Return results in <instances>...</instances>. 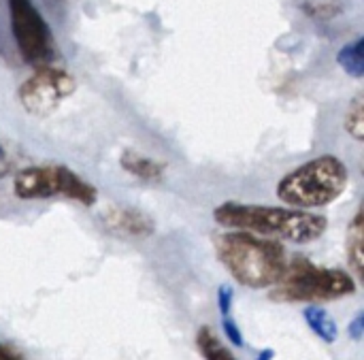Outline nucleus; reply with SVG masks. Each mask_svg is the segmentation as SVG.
<instances>
[{
  "label": "nucleus",
  "instance_id": "1",
  "mask_svg": "<svg viewBox=\"0 0 364 360\" xmlns=\"http://www.w3.org/2000/svg\"><path fill=\"white\" fill-rule=\"evenodd\" d=\"M213 220L228 231H243L258 237L307 245L318 241L326 228V216L273 205L226 201L213 209Z\"/></svg>",
  "mask_w": 364,
  "mask_h": 360
},
{
  "label": "nucleus",
  "instance_id": "2",
  "mask_svg": "<svg viewBox=\"0 0 364 360\" xmlns=\"http://www.w3.org/2000/svg\"><path fill=\"white\" fill-rule=\"evenodd\" d=\"M213 248L228 275L252 290L273 288L290 263L286 248L279 241L243 231L218 235Z\"/></svg>",
  "mask_w": 364,
  "mask_h": 360
},
{
  "label": "nucleus",
  "instance_id": "3",
  "mask_svg": "<svg viewBox=\"0 0 364 360\" xmlns=\"http://www.w3.org/2000/svg\"><path fill=\"white\" fill-rule=\"evenodd\" d=\"M348 184L350 171L343 160L333 154H324L286 173L279 179L275 194L292 209L311 211L335 203L346 192Z\"/></svg>",
  "mask_w": 364,
  "mask_h": 360
},
{
  "label": "nucleus",
  "instance_id": "4",
  "mask_svg": "<svg viewBox=\"0 0 364 360\" xmlns=\"http://www.w3.org/2000/svg\"><path fill=\"white\" fill-rule=\"evenodd\" d=\"M356 288L354 275L343 269L294 260L288 263L284 275L273 286L271 299L279 303H324L352 297Z\"/></svg>",
  "mask_w": 364,
  "mask_h": 360
},
{
  "label": "nucleus",
  "instance_id": "5",
  "mask_svg": "<svg viewBox=\"0 0 364 360\" xmlns=\"http://www.w3.org/2000/svg\"><path fill=\"white\" fill-rule=\"evenodd\" d=\"M13 194L21 201L62 196L81 203L83 207H92L98 198L96 188L64 164H43V166L21 169L13 177Z\"/></svg>",
  "mask_w": 364,
  "mask_h": 360
},
{
  "label": "nucleus",
  "instance_id": "6",
  "mask_svg": "<svg viewBox=\"0 0 364 360\" xmlns=\"http://www.w3.org/2000/svg\"><path fill=\"white\" fill-rule=\"evenodd\" d=\"M9 17L21 58L32 66H47L53 58V38L32 0H9Z\"/></svg>",
  "mask_w": 364,
  "mask_h": 360
},
{
  "label": "nucleus",
  "instance_id": "7",
  "mask_svg": "<svg viewBox=\"0 0 364 360\" xmlns=\"http://www.w3.org/2000/svg\"><path fill=\"white\" fill-rule=\"evenodd\" d=\"M77 90V81L70 73L58 66H41L17 90L19 105L36 117L53 113Z\"/></svg>",
  "mask_w": 364,
  "mask_h": 360
},
{
  "label": "nucleus",
  "instance_id": "8",
  "mask_svg": "<svg viewBox=\"0 0 364 360\" xmlns=\"http://www.w3.org/2000/svg\"><path fill=\"white\" fill-rule=\"evenodd\" d=\"M100 226L117 239H149L156 233V222L134 207H109L100 213Z\"/></svg>",
  "mask_w": 364,
  "mask_h": 360
},
{
  "label": "nucleus",
  "instance_id": "9",
  "mask_svg": "<svg viewBox=\"0 0 364 360\" xmlns=\"http://www.w3.org/2000/svg\"><path fill=\"white\" fill-rule=\"evenodd\" d=\"M119 164L126 173H130L132 177L141 179V181H160L164 177L166 166L149 156H143L134 149H126L119 158Z\"/></svg>",
  "mask_w": 364,
  "mask_h": 360
},
{
  "label": "nucleus",
  "instance_id": "10",
  "mask_svg": "<svg viewBox=\"0 0 364 360\" xmlns=\"http://www.w3.org/2000/svg\"><path fill=\"white\" fill-rule=\"evenodd\" d=\"M346 252L350 269L356 277H363L364 273V216L363 209L356 211L348 226V239H346Z\"/></svg>",
  "mask_w": 364,
  "mask_h": 360
},
{
  "label": "nucleus",
  "instance_id": "11",
  "mask_svg": "<svg viewBox=\"0 0 364 360\" xmlns=\"http://www.w3.org/2000/svg\"><path fill=\"white\" fill-rule=\"evenodd\" d=\"M303 318L307 322V327L318 335V339H322L324 344L333 346L339 337V327L335 322V318L322 309V307H316V305H309L305 312H303Z\"/></svg>",
  "mask_w": 364,
  "mask_h": 360
},
{
  "label": "nucleus",
  "instance_id": "12",
  "mask_svg": "<svg viewBox=\"0 0 364 360\" xmlns=\"http://www.w3.org/2000/svg\"><path fill=\"white\" fill-rule=\"evenodd\" d=\"M196 348L203 354L205 360H239L222 342L220 337L209 329V327H200L196 333Z\"/></svg>",
  "mask_w": 364,
  "mask_h": 360
},
{
  "label": "nucleus",
  "instance_id": "13",
  "mask_svg": "<svg viewBox=\"0 0 364 360\" xmlns=\"http://www.w3.org/2000/svg\"><path fill=\"white\" fill-rule=\"evenodd\" d=\"M364 41L363 38H358V41H354V43H350V45H346L341 51H339V55H337V62L341 64V68L348 73V75H352V77H356V79H360L364 75Z\"/></svg>",
  "mask_w": 364,
  "mask_h": 360
},
{
  "label": "nucleus",
  "instance_id": "14",
  "mask_svg": "<svg viewBox=\"0 0 364 360\" xmlns=\"http://www.w3.org/2000/svg\"><path fill=\"white\" fill-rule=\"evenodd\" d=\"M346 132L354 139V141H363L364 139V100L363 96H356L348 111H346Z\"/></svg>",
  "mask_w": 364,
  "mask_h": 360
},
{
  "label": "nucleus",
  "instance_id": "15",
  "mask_svg": "<svg viewBox=\"0 0 364 360\" xmlns=\"http://www.w3.org/2000/svg\"><path fill=\"white\" fill-rule=\"evenodd\" d=\"M232 303H235V290H232V286L222 284V286L218 288V307H220L222 318L230 316V312H232Z\"/></svg>",
  "mask_w": 364,
  "mask_h": 360
},
{
  "label": "nucleus",
  "instance_id": "16",
  "mask_svg": "<svg viewBox=\"0 0 364 360\" xmlns=\"http://www.w3.org/2000/svg\"><path fill=\"white\" fill-rule=\"evenodd\" d=\"M222 329H224V335L228 337V344H232L235 348H243V333L232 320V316L222 318Z\"/></svg>",
  "mask_w": 364,
  "mask_h": 360
},
{
  "label": "nucleus",
  "instance_id": "17",
  "mask_svg": "<svg viewBox=\"0 0 364 360\" xmlns=\"http://www.w3.org/2000/svg\"><path fill=\"white\" fill-rule=\"evenodd\" d=\"M348 335H350V339H352V342H363L364 314H358V316L350 322V327H348Z\"/></svg>",
  "mask_w": 364,
  "mask_h": 360
},
{
  "label": "nucleus",
  "instance_id": "18",
  "mask_svg": "<svg viewBox=\"0 0 364 360\" xmlns=\"http://www.w3.org/2000/svg\"><path fill=\"white\" fill-rule=\"evenodd\" d=\"M0 360H26L23 354H19L15 348H11L9 344L0 342Z\"/></svg>",
  "mask_w": 364,
  "mask_h": 360
},
{
  "label": "nucleus",
  "instance_id": "19",
  "mask_svg": "<svg viewBox=\"0 0 364 360\" xmlns=\"http://www.w3.org/2000/svg\"><path fill=\"white\" fill-rule=\"evenodd\" d=\"M9 173H11V162H9V156H6V152H4V147L0 143V179L6 177Z\"/></svg>",
  "mask_w": 364,
  "mask_h": 360
},
{
  "label": "nucleus",
  "instance_id": "20",
  "mask_svg": "<svg viewBox=\"0 0 364 360\" xmlns=\"http://www.w3.org/2000/svg\"><path fill=\"white\" fill-rule=\"evenodd\" d=\"M273 359H275V352H273V350H262L256 360H273Z\"/></svg>",
  "mask_w": 364,
  "mask_h": 360
}]
</instances>
